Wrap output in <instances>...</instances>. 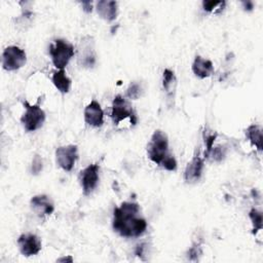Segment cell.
Instances as JSON below:
<instances>
[{"mask_svg": "<svg viewBox=\"0 0 263 263\" xmlns=\"http://www.w3.org/2000/svg\"><path fill=\"white\" fill-rule=\"evenodd\" d=\"M112 227L123 237H139L147 229V222L140 217V205L135 201H124L113 211Z\"/></svg>", "mask_w": 263, "mask_h": 263, "instance_id": "6da1fadb", "label": "cell"}, {"mask_svg": "<svg viewBox=\"0 0 263 263\" xmlns=\"http://www.w3.org/2000/svg\"><path fill=\"white\" fill-rule=\"evenodd\" d=\"M147 153L150 160L160 166L172 155L168 152V139L164 132L157 129L153 133L147 146Z\"/></svg>", "mask_w": 263, "mask_h": 263, "instance_id": "7a4b0ae2", "label": "cell"}, {"mask_svg": "<svg viewBox=\"0 0 263 263\" xmlns=\"http://www.w3.org/2000/svg\"><path fill=\"white\" fill-rule=\"evenodd\" d=\"M49 54L53 66L58 70H64L75 54L74 46L65 39L58 38L49 46Z\"/></svg>", "mask_w": 263, "mask_h": 263, "instance_id": "3957f363", "label": "cell"}, {"mask_svg": "<svg viewBox=\"0 0 263 263\" xmlns=\"http://www.w3.org/2000/svg\"><path fill=\"white\" fill-rule=\"evenodd\" d=\"M25 112L21 117V122L27 132H34L40 128L46 118L45 112L38 105H31L27 101L24 102Z\"/></svg>", "mask_w": 263, "mask_h": 263, "instance_id": "277c9868", "label": "cell"}, {"mask_svg": "<svg viewBox=\"0 0 263 263\" xmlns=\"http://www.w3.org/2000/svg\"><path fill=\"white\" fill-rule=\"evenodd\" d=\"M111 118L114 124H119L122 120L126 118H128L130 120V123H133L134 125L137 123V115L133 106L121 95L115 96L113 100Z\"/></svg>", "mask_w": 263, "mask_h": 263, "instance_id": "5b68a950", "label": "cell"}, {"mask_svg": "<svg viewBox=\"0 0 263 263\" xmlns=\"http://www.w3.org/2000/svg\"><path fill=\"white\" fill-rule=\"evenodd\" d=\"M27 62V54L24 49L16 45H9L2 52V67L6 71H15L22 68Z\"/></svg>", "mask_w": 263, "mask_h": 263, "instance_id": "8992f818", "label": "cell"}, {"mask_svg": "<svg viewBox=\"0 0 263 263\" xmlns=\"http://www.w3.org/2000/svg\"><path fill=\"white\" fill-rule=\"evenodd\" d=\"M55 159L60 167L66 172H71L76 160L78 159L77 145L70 144L58 147L55 150Z\"/></svg>", "mask_w": 263, "mask_h": 263, "instance_id": "52a82bcc", "label": "cell"}, {"mask_svg": "<svg viewBox=\"0 0 263 263\" xmlns=\"http://www.w3.org/2000/svg\"><path fill=\"white\" fill-rule=\"evenodd\" d=\"M100 165L92 163L80 172V184L84 195H90L99 183Z\"/></svg>", "mask_w": 263, "mask_h": 263, "instance_id": "ba28073f", "label": "cell"}, {"mask_svg": "<svg viewBox=\"0 0 263 263\" xmlns=\"http://www.w3.org/2000/svg\"><path fill=\"white\" fill-rule=\"evenodd\" d=\"M18 250L25 257L37 255L42 248L41 239L34 233H23L17 238Z\"/></svg>", "mask_w": 263, "mask_h": 263, "instance_id": "9c48e42d", "label": "cell"}, {"mask_svg": "<svg viewBox=\"0 0 263 263\" xmlns=\"http://www.w3.org/2000/svg\"><path fill=\"white\" fill-rule=\"evenodd\" d=\"M78 63L81 67L85 68H91L96 64L97 55L95 51L93 46V40L91 37L87 36L84 37L78 47V57H77Z\"/></svg>", "mask_w": 263, "mask_h": 263, "instance_id": "30bf717a", "label": "cell"}, {"mask_svg": "<svg viewBox=\"0 0 263 263\" xmlns=\"http://www.w3.org/2000/svg\"><path fill=\"white\" fill-rule=\"evenodd\" d=\"M84 120L92 127H100L104 123V111L97 100L90 101L84 108Z\"/></svg>", "mask_w": 263, "mask_h": 263, "instance_id": "8fae6325", "label": "cell"}, {"mask_svg": "<svg viewBox=\"0 0 263 263\" xmlns=\"http://www.w3.org/2000/svg\"><path fill=\"white\" fill-rule=\"evenodd\" d=\"M30 205L33 212L39 217L49 216L54 211L53 202L45 194H38L33 196L30 200Z\"/></svg>", "mask_w": 263, "mask_h": 263, "instance_id": "7c38bea8", "label": "cell"}, {"mask_svg": "<svg viewBox=\"0 0 263 263\" xmlns=\"http://www.w3.org/2000/svg\"><path fill=\"white\" fill-rule=\"evenodd\" d=\"M202 170H203V158L199 155V152H198L187 163L184 172V180L188 183H194L198 181L202 175Z\"/></svg>", "mask_w": 263, "mask_h": 263, "instance_id": "4fadbf2b", "label": "cell"}, {"mask_svg": "<svg viewBox=\"0 0 263 263\" xmlns=\"http://www.w3.org/2000/svg\"><path fill=\"white\" fill-rule=\"evenodd\" d=\"M191 69H192L193 74L200 79L210 77L215 71L212 61L203 59L200 55L195 57V59L192 63Z\"/></svg>", "mask_w": 263, "mask_h": 263, "instance_id": "5bb4252c", "label": "cell"}, {"mask_svg": "<svg viewBox=\"0 0 263 263\" xmlns=\"http://www.w3.org/2000/svg\"><path fill=\"white\" fill-rule=\"evenodd\" d=\"M96 9L98 14L105 21H114L117 16V2L111 0H101L97 2Z\"/></svg>", "mask_w": 263, "mask_h": 263, "instance_id": "9a60e30c", "label": "cell"}, {"mask_svg": "<svg viewBox=\"0 0 263 263\" xmlns=\"http://www.w3.org/2000/svg\"><path fill=\"white\" fill-rule=\"evenodd\" d=\"M162 86L167 100L174 102L177 89V77L173 70L164 69L162 74Z\"/></svg>", "mask_w": 263, "mask_h": 263, "instance_id": "2e32d148", "label": "cell"}, {"mask_svg": "<svg viewBox=\"0 0 263 263\" xmlns=\"http://www.w3.org/2000/svg\"><path fill=\"white\" fill-rule=\"evenodd\" d=\"M51 81L53 85L57 87L58 90H60L62 93H67L69 92L71 88L72 81L71 79L67 76L65 70H58L53 72L51 76Z\"/></svg>", "mask_w": 263, "mask_h": 263, "instance_id": "e0dca14e", "label": "cell"}, {"mask_svg": "<svg viewBox=\"0 0 263 263\" xmlns=\"http://www.w3.org/2000/svg\"><path fill=\"white\" fill-rule=\"evenodd\" d=\"M246 136L250 140L251 144L257 148L259 152L263 149V136L262 129L258 124H251L246 129Z\"/></svg>", "mask_w": 263, "mask_h": 263, "instance_id": "ac0fdd59", "label": "cell"}, {"mask_svg": "<svg viewBox=\"0 0 263 263\" xmlns=\"http://www.w3.org/2000/svg\"><path fill=\"white\" fill-rule=\"evenodd\" d=\"M249 218L252 222L253 225V233L256 234L258 231L262 230L263 227V217H262V213L259 212L256 209H252L249 212Z\"/></svg>", "mask_w": 263, "mask_h": 263, "instance_id": "d6986e66", "label": "cell"}, {"mask_svg": "<svg viewBox=\"0 0 263 263\" xmlns=\"http://www.w3.org/2000/svg\"><path fill=\"white\" fill-rule=\"evenodd\" d=\"M225 1H214V0H204L202 1V7L205 11L219 13L225 8Z\"/></svg>", "mask_w": 263, "mask_h": 263, "instance_id": "ffe728a7", "label": "cell"}, {"mask_svg": "<svg viewBox=\"0 0 263 263\" xmlns=\"http://www.w3.org/2000/svg\"><path fill=\"white\" fill-rule=\"evenodd\" d=\"M202 255V249H201V243L199 241L193 242L191 248L187 251V259L190 261H198L199 257Z\"/></svg>", "mask_w": 263, "mask_h": 263, "instance_id": "44dd1931", "label": "cell"}, {"mask_svg": "<svg viewBox=\"0 0 263 263\" xmlns=\"http://www.w3.org/2000/svg\"><path fill=\"white\" fill-rule=\"evenodd\" d=\"M142 86L138 82H132L126 89V97L132 100H137L142 95Z\"/></svg>", "mask_w": 263, "mask_h": 263, "instance_id": "7402d4cb", "label": "cell"}, {"mask_svg": "<svg viewBox=\"0 0 263 263\" xmlns=\"http://www.w3.org/2000/svg\"><path fill=\"white\" fill-rule=\"evenodd\" d=\"M225 154H226V148L223 146H217V147L212 148L208 157L212 156L213 160L221 161L225 157Z\"/></svg>", "mask_w": 263, "mask_h": 263, "instance_id": "603a6c76", "label": "cell"}, {"mask_svg": "<svg viewBox=\"0 0 263 263\" xmlns=\"http://www.w3.org/2000/svg\"><path fill=\"white\" fill-rule=\"evenodd\" d=\"M216 138H217V134H216V133H215V134H210V135H206V136L203 137V139H204V145H205V148H206V150H205V152H204V157L208 158V156H209V154H210L212 148L214 147V142H215Z\"/></svg>", "mask_w": 263, "mask_h": 263, "instance_id": "cb8c5ba5", "label": "cell"}, {"mask_svg": "<svg viewBox=\"0 0 263 263\" xmlns=\"http://www.w3.org/2000/svg\"><path fill=\"white\" fill-rule=\"evenodd\" d=\"M43 164H42V158L40 157V155L36 154L32 160V165H31V172L34 175H37L38 173H40L42 171Z\"/></svg>", "mask_w": 263, "mask_h": 263, "instance_id": "d4e9b609", "label": "cell"}, {"mask_svg": "<svg viewBox=\"0 0 263 263\" xmlns=\"http://www.w3.org/2000/svg\"><path fill=\"white\" fill-rule=\"evenodd\" d=\"M161 166H162L163 168H165L166 171H171V172L176 171V168H177V160H176V158H175L173 155H171V156H168V157L163 161V163L161 164Z\"/></svg>", "mask_w": 263, "mask_h": 263, "instance_id": "484cf974", "label": "cell"}, {"mask_svg": "<svg viewBox=\"0 0 263 263\" xmlns=\"http://www.w3.org/2000/svg\"><path fill=\"white\" fill-rule=\"evenodd\" d=\"M81 4L83 6V10L84 11L91 12V10H92V2H90V1H83Z\"/></svg>", "mask_w": 263, "mask_h": 263, "instance_id": "4316f807", "label": "cell"}, {"mask_svg": "<svg viewBox=\"0 0 263 263\" xmlns=\"http://www.w3.org/2000/svg\"><path fill=\"white\" fill-rule=\"evenodd\" d=\"M241 4H242L245 10L249 11V10H252L254 8V3L252 1H243V2H241Z\"/></svg>", "mask_w": 263, "mask_h": 263, "instance_id": "83f0119b", "label": "cell"}, {"mask_svg": "<svg viewBox=\"0 0 263 263\" xmlns=\"http://www.w3.org/2000/svg\"><path fill=\"white\" fill-rule=\"evenodd\" d=\"M58 261H59V262H65V261L72 262V261H73V259H72V257H63V258L58 259Z\"/></svg>", "mask_w": 263, "mask_h": 263, "instance_id": "f1b7e54d", "label": "cell"}]
</instances>
